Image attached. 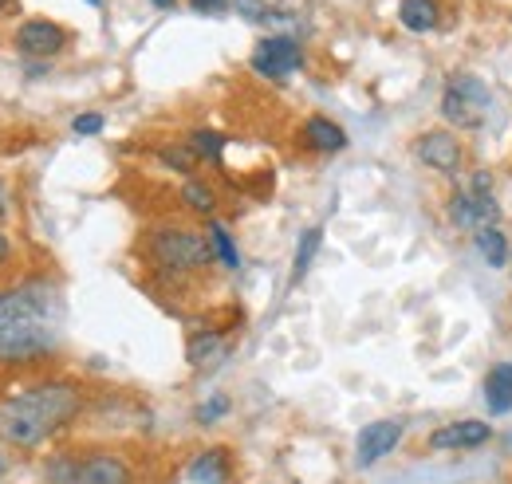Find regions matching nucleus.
<instances>
[{
    "mask_svg": "<svg viewBox=\"0 0 512 484\" xmlns=\"http://www.w3.org/2000/svg\"><path fill=\"white\" fill-rule=\"evenodd\" d=\"M473 244H477L481 260H485L489 268H505V264H509V241H505V233H501L497 225L477 229V233H473Z\"/></svg>",
    "mask_w": 512,
    "mask_h": 484,
    "instance_id": "nucleus-17",
    "label": "nucleus"
},
{
    "mask_svg": "<svg viewBox=\"0 0 512 484\" xmlns=\"http://www.w3.org/2000/svg\"><path fill=\"white\" fill-rule=\"evenodd\" d=\"M304 67V48L296 36H264L253 48V71L264 79H292Z\"/></svg>",
    "mask_w": 512,
    "mask_h": 484,
    "instance_id": "nucleus-7",
    "label": "nucleus"
},
{
    "mask_svg": "<svg viewBox=\"0 0 512 484\" xmlns=\"http://www.w3.org/2000/svg\"><path fill=\"white\" fill-rule=\"evenodd\" d=\"M64 44L67 32L60 24H52V20H24L16 28V52L28 56V60H52V56L64 52Z\"/></svg>",
    "mask_w": 512,
    "mask_h": 484,
    "instance_id": "nucleus-10",
    "label": "nucleus"
},
{
    "mask_svg": "<svg viewBox=\"0 0 512 484\" xmlns=\"http://www.w3.org/2000/svg\"><path fill=\"white\" fill-rule=\"evenodd\" d=\"M233 8H237L249 24H268V20H276V8H268L264 0H233Z\"/></svg>",
    "mask_w": 512,
    "mask_h": 484,
    "instance_id": "nucleus-23",
    "label": "nucleus"
},
{
    "mask_svg": "<svg viewBox=\"0 0 512 484\" xmlns=\"http://www.w3.org/2000/svg\"><path fill=\"white\" fill-rule=\"evenodd\" d=\"M154 4H158V8H174L178 0H154Z\"/></svg>",
    "mask_w": 512,
    "mask_h": 484,
    "instance_id": "nucleus-29",
    "label": "nucleus"
},
{
    "mask_svg": "<svg viewBox=\"0 0 512 484\" xmlns=\"http://www.w3.org/2000/svg\"><path fill=\"white\" fill-rule=\"evenodd\" d=\"M52 484H130V465L115 453H87V457H56L48 461Z\"/></svg>",
    "mask_w": 512,
    "mask_h": 484,
    "instance_id": "nucleus-4",
    "label": "nucleus"
},
{
    "mask_svg": "<svg viewBox=\"0 0 512 484\" xmlns=\"http://www.w3.org/2000/svg\"><path fill=\"white\" fill-rule=\"evenodd\" d=\"M146 252L158 268L174 272V276H186V272H201L205 264H213V248H209V237L201 233H190V229H154L150 241H146Z\"/></svg>",
    "mask_w": 512,
    "mask_h": 484,
    "instance_id": "nucleus-3",
    "label": "nucleus"
},
{
    "mask_svg": "<svg viewBox=\"0 0 512 484\" xmlns=\"http://www.w3.org/2000/svg\"><path fill=\"white\" fill-rule=\"evenodd\" d=\"M414 158H418L422 166H430V170L453 178V174H461L465 150H461V142L453 138V130H426V134H418V142H414Z\"/></svg>",
    "mask_w": 512,
    "mask_h": 484,
    "instance_id": "nucleus-8",
    "label": "nucleus"
},
{
    "mask_svg": "<svg viewBox=\"0 0 512 484\" xmlns=\"http://www.w3.org/2000/svg\"><path fill=\"white\" fill-rule=\"evenodd\" d=\"M4 8H8V0H0V12H4Z\"/></svg>",
    "mask_w": 512,
    "mask_h": 484,
    "instance_id": "nucleus-31",
    "label": "nucleus"
},
{
    "mask_svg": "<svg viewBox=\"0 0 512 484\" xmlns=\"http://www.w3.org/2000/svg\"><path fill=\"white\" fill-rule=\"evenodd\" d=\"M485 402L493 414H509L512 410V363H497L485 378Z\"/></svg>",
    "mask_w": 512,
    "mask_h": 484,
    "instance_id": "nucleus-15",
    "label": "nucleus"
},
{
    "mask_svg": "<svg viewBox=\"0 0 512 484\" xmlns=\"http://www.w3.org/2000/svg\"><path fill=\"white\" fill-rule=\"evenodd\" d=\"M398 20L406 32H434L438 20H442V4L438 0H402L398 4Z\"/></svg>",
    "mask_w": 512,
    "mask_h": 484,
    "instance_id": "nucleus-14",
    "label": "nucleus"
},
{
    "mask_svg": "<svg viewBox=\"0 0 512 484\" xmlns=\"http://www.w3.org/2000/svg\"><path fill=\"white\" fill-rule=\"evenodd\" d=\"M229 406H233V402H229L225 394H213L209 402H201V406H197V422L213 425L217 418H225V414H229Z\"/></svg>",
    "mask_w": 512,
    "mask_h": 484,
    "instance_id": "nucleus-24",
    "label": "nucleus"
},
{
    "mask_svg": "<svg viewBox=\"0 0 512 484\" xmlns=\"http://www.w3.org/2000/svg\"><path fill=\"white\" fill-rule=\"evenodd\" d=\"M182 201H186L190 213H201V217H213V213H217V189L209 182L190 178V182L182 185Z\"/></svg>",
    "mask_w": 512,
    "mask_h": 484,
    "instance_id": "nucleus-18",
    "label": "nucleus"
},
{
    "mask_svg": "<svg viewBox=\"0 0 512 484\" xmlns=\"http://www.w3.org/2000/svg\"><path fill=\"white\" fill-rule=\"evenodd\" d=\"M225 134H217V130H193L190 134V146L193 154L201 158V162H221V150H225Z\"/></svg>",
    "mask_w": 512,
    "mask_h": 484,
    "instance_id": "nucleus-21",
    "label": "nucleus"
},
{
    "mask_svg": "<svg viewBox=\"0 0 512 484\" xmlns=\"http://www.w3.org/2000/svg\"><path fill=\"white\" fill-rule=\"evenodd\" d=\"M186 359H190V366H197V370L221 363V359H225V335H221V331H201V335H193L190 347H186Z\"/></svg>",
    "mask_w": 512,
    "mask_h": 484,
    "instance_id": "nucleus-16",
    "label": "nucleus"
},
{
    "mask_svg": "<svg viewBox=\"0 0 512 484\" xmlns=\"http://www.w3.org/2000/svg\"><path fill=\"white\" fill-rule=\"evenodd\" d=\"M205 237H209V248H213V256H217L225 268H241V252H237V244H233V237H229V229H225V225L209 221Z\"/></svg>",
    "mask_w": 512,
    "mask_h": 484,
    "instance_id": "nucleus-19",
    "label": "nucleus"
},
{
    "mask_svg": "<svg viewBox=\"0 0 512 484\" xmlns=\"http://www.w3.org/2000/svg\"><path fill=\"white\" fill-rule=\"evenodd\" d=\"M449 221L457 229H485V225H497L501 221V205L493 197V182L489 174H473V185L469 189H457L449 197Z\"/></svg>",
    "mask_w": 512,
    "mask_h": 484,
    "instance_id": "nucleus-6",
    "label": "nucleus"
},
{
    "mask_svg": "<svg viewBox=\"0 0 512 484\" xmlns=\"http://www.w3.org/2000/svg\"><path fill=\"white\" fill-rule=\"evenodd\" d=\"M79 406L83 398L71 382H40L0 406V433L20 449H36L56 429H64L79 414Z\"/></svg>",
    "mask_w": 512,
    "mask_h": 484,
    "instance_id": "nucleus-2",
    "label": "nucleus"
},
{
    "mask_svg": "<svg viewBox=\"0 0 512 484\" xmlns=\"http://www.w3.org/2000/svg\"><path fill=\"white\" fill-rule=\"evenodd\" d=\"M87 4H95V8H99V4H103V0H87Z\"/></svg>",
    "mask_w": 512,
    "mask_h": 484,
    "instance_id": "nucleus-30",
    "label": "nucleus"
},
{
    "mask_svg": "<svg viewBox=\"0 0 512 484\" xmlns=\"http://www.w3.org/2000/svg\"><path fill=\"white\" fill-rule=\"evenodd\" d=\"M493 107V91L477 75H453L442 95V119L457 130H477Z\"/></svg>",
    "mask_w": 512,
    "mask_h": 484,
    "instance_id": "nucleus-5",
    "label": "nucleus"
},
{
    "mask_svg": "<svg viewBox=\"0 0 512 484\" xmlns=\"http://www.w3.org/2000/svg\"><path fill=\"white\" fill-rule=\"evenodd\" d=\"M493 437V425L465 418V422H449L430 433V449H477Z\"/></svg>",
    "mask_w": 512,
    "mask_h": 484,
    "instance_id": "nucleus-11",
    "label": "nucleus"
},
{
    "mask_svg": "<svg viewBox=\"0 0 512 484\" xmlns=\"http://www.w3.org/2000/svg\"><path fill=\"white\" fill-rule=\"evenodd\" d=\"M162 162H166L170 170H178V174H193L201 158L193 154L190 142H174V146H162Z\"/></svg>",
    "mask_w": 512,
    "mask_h": 484,
    "instance_id": "nucleus-22",
    "label": "nucleus"
},
{
    "mask_svg": "<svg viewBox=\"0 0 512 484\" xmlns=\"http://www.w3.org/2000/svg\"><path fill=\"white\" fill-rule=\"evenodd\" d=\"M60 300L48 284L0 292V363H36L56 347Z\"/></svg>",
    "mask_w": 512,
    "mask_h": 484,
    "instance_id": "nucleus-1",
    "label": "nucleus"
},
{
    "mask_svg": "<svg viewBox=\"0 0 512 484\" xmlns=\"http://www.w3.org/2000/svg\"><path fill=\"white\" fill-rule=\"evenodd\" d=\"M300 138H304V146L316 150V154H339V150L347 146V130H343L339 122L323 119V115H312V119L304 122Z\"/></svg>",
    "mask_w": 512,
    "mask_h": 484,
    "instance_id": "nucleus-12",
    "label": "nucleus"
},
{
    "mask_svg": "<svg viewBox=\"0 0 512 484\" xmlns=\"http://www.w3.org/2000/svg\"><path fill=\"white\" fill-rule=\"evenodd\" d=\"M8 252H12V244H8V237H4V233H0V264H4V260H8Z\"/></svg>",
    "mask_w": 512,
    "mask_h": 484,
    "instance_id": "nucleus-28",
    "label": "nucleus"
},
{
    "mask_svg": "<svg viewBox=\"0 0 512 484\" xmlns=\"http://www.w3.org/2000/svg\"><path fill=\"white\" fill-rule=\"evenodd\" d=\"M320 241H323V229H308L300 244H296V260H292V284H300L304 276H308V268H312V260H316V252H320Z\"/></svg>",
    "mask_w": 512,
    "mask_h": 484,
    "instance_id": "nucleus-20",
    "label": "nucleus"
},
{
    "mask_svg": "<svg viewBox=\"0 0 512 484\" xmlns=\"http://www.w3.org/2000/svg\"><path fill=\"white\" fill-rule=\"evenodd\" d=\"M233 473V461H229V449H205L190 461V484H229Z\"/></svg>",
    "mask_w": 512,
    "mask_h": 484,
    "instance_id": "nucleus-13",
    "label": "nucleus"
},
{
    "mask_svg": "<svg viewBox=\"0 0 512 484\" xmlns=\"http://www.w3.org/2000/svg\"><path fill=\"white\" fill-rule=\"evenodd\" d=\"M190 8L193 12H213V16H217V12L229 8V0H190Z\"/></svg>",
    "mask_w": 512,
    "mask_h": 484,
    "instance_id": "nucleus-26",
    "label": "nucleus"
},
{
    "mask_svg": "<svg viewBox=\"0 0 512 484\" xmlns=\"http://www.w3.org/2000/svg\"><path fill=\"white\" fill-rule=\"evenodd\" d=\"M4 213H8V185L0 182V217H4Z\"/></svg>",
    "mask_w": 512,
    "mask_h": 484,
    "instance_id": "nucleus-27",
    "label": "nucleus"
},
{
    "mask_svg": "<svg viewBox=\"0 0 512 484\" xmlns=\"http://www.w3.org/2000/svg\"><path fill=\"white\" fill-rule=\"evenodd\" d=\"M402 433H406V422H398V418H383V422L363 425L359 437H355V465H359V469L379 465L386 453L398 449Z\"/></svg>",
    "mask_w": 512,
    "mask_h": 484,
    "instance_id": "nucleus-9",
    "label": "nucleus"
},
{
    "mask_svg": "<svg viewBox=\"0 0 512 484\" xmlns=\"http://www.w3.org/2000/svg\"><path fill=\"white\" fill-rule=\"evenodd\" d=\"M107 122H103V115H79V119L71 122V130L75 134H99Z\"/></svg>",
    "mask_w": 512,
    "mask_h": 484,
    "instance_id": "nucleus-25",
    "label": "nucleus"
}]
</instances>
